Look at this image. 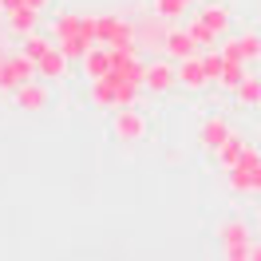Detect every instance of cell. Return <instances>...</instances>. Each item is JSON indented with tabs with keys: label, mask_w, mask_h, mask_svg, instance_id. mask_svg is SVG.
I'll return each mask as SVG.
<instances>
[{
	"label": "cell",
	"mask_w": 261,
	"mask_h": 261,
	"mask_svg": "<svg viewBox=\"0 0 261 261\" xmlns=\"http://www.w3.org/2000/svg\"><path fill=\"white\" fill-rule=\"evenodd\" d=\"M95 40L107 48H139L135 20H127L123 12H95Z\"/></svg>",
	"instance_id": "obj_1"
},
{
	"label": "cell",
	"mask_w": 261,
	"mask_h": 261,
	"mask_svg": "<svg viewBox=\"0 0 261 261\" xmlns=\"http://www.w3.org/2000/svg\"><path fill=\"white\" fill-rule=\"evenodd\" d=\"M226 182L233 194H261V150L245 147V154L226 170Z\"/></svg>",
	"instance_id": "obj_2"
},
{
	"label": "cell",
	"mask_w": 261,
	"mask_h": 261,
	"mask_svg": "<svg viewBox=\"0 0 261 261\" xmlns=\"http://www.w3.org/2000/svg\"><path fill=\"white\" fill-rule=\"evenodd\" d=\"M147 130H150V123H147V115L139 111V107H115V115H111V139H119V143H143L147 139Z\"/></svg>",
	"instance_id": "obj_3"
},
{
	"label": "cell",
	"mask_w": 261,
	"mask_h": 261,
	"mask_svg": "<svg viewBox=\"0 0 261 261\" xmlns=\"http://www.w3.org/2000/svg\"><path fill=\"white\" fill-rule=\"evenodd\" d=\"M28 80H36V60H28L24 51H4L0 56V91L4 95H12L16 87H24Z\"/></svg>",
	"instance_id": "obj_4"
},
{
	"label": "cell",
	"mask_w": 261,
	"mask_h": 261,
	"mask_svg": "<svg viewBox=\"0 0 261 261\" xmlns=\"http://www.w3.org/2000/svg\"><path fill=\"white\" fill-rule=\"evenodd\" d=\"M218 242H222V253L229 261H245L249 257V245H253V229L245 226L242 218H229L218 226Z\"/></svg>",
	"instance_id": "obj_5"
},
{
	"label": "cell",
	"mask_w": 261,
	"mask_h": 261,
	"mask_svg": "<svg viewBox=\"0 0 261 261\" xmlns=\"http://www.w3.org/2000/svg\"><path fill=\"white\" fill-rule=\"evenodd\" d=\"M178 87V64L159 51V60H147V75H143V91L150 95H166Z\"/></svg>",
	"instance_id": "obj_6"
},
{
	"label": "cell",
	"mask_w": 261,
	"mask_h": 261,
	"mask_svg": "<svg viewBox=\"0 0 261 261\" xmlns=\"http://www.w3.org/2000/svg\"><path fill=\"white\" fill-rule=\"evenodd\" d=\"M51 36H95V12H80V8H67L51 20Z\"/></svg>",
	"instance_id": "obj_7"
},
{
	"label": "cell",
	"mask_w": 261,
	"mask_h": 261,
	"mask_svg": "<svg viewBox=\"0 0 261 261\" xmlns=\"http://www.w3.org/2000/svg\"><path fill=\"white\" fill-rule=\"evenodd\" d=\"M12 99H16L20 111H32L36 115V111H44V107L51 103V87H48V80H40V75H36V80H28L24 87H16Z\"/></svg>",
	"instance_id": "obj_8"
},
{
	"label": "cell",
	"mask_w": 261,
	"mask_h": 261,
	"mask_svg": "<svg viewBox=\"0 0 261 261\" xmlns=\"http://www.w3.org/2000/svg\"><path fill=\"white\" fill-rule=\"evenodd\" d=\"M198 44H194V36L186 32V24H170L166 28V40H163V56H170L174 64L178 60H186V56H198Z\"/></svg>",
	"instance_id": "obj_9"
},
{
	"label": "cell",
	"mask_w": 261,
	"mask_h": 261,
	"mask_svg": "<svg viewBox=\"0 0 261 261\" xmlns=\"http://www.w3.org/2000/svg\"><path fill=\"white\" fill-rule=\"evenodd\" d=\"M4 16V28H8V36H28L40 28V8H32V4H16V8H8V12H0Z\"/></svg>",
	"instance_id": "obj_10"
},
{
	"label": "cell",
	"mask_w": 261,
	"mask_h": 261,
	"mask_svg": "<svg viewBox=\"0 0 261 261\" xmlns=\"http://www.w3.org/2000/svg\"><path fill=\"white\" fill-rule=\"evenodd\" d=\"M229 135H233V127H229L226 119H222V115H210V119H202V127H198V147L202 150H218Z\"/></svg>",
	"instance_id": "obj_11"
},
{
	"label": "cell",
	"mask_w": 261,
	"mask_h": 261,
	"mask_svg": "<svg viewBox=\"0 0 261 261\" xmlns=\"http://www.w3.org/2000/svg\"><path fill=\"white\" fill-rule=\"evenodd\" d=\"M166 20H159L154 12L150 16H143V20H135V36H139V48L147 44L150 51H163V40H166Z\"/></svg>",
	"instance_id": "obj_12"
},
{
	"label": "cell",
	"mask_w": 261,
	"mask_h": 261,
	"mask_svg": "<svg viewBox=\"0 0 261 261\" xmlns=\"http://www.w3.org/2000/svg\"><path fill=\"white\" fill-rule=\"evenodd\" d=\"M67 67H71V60H67L64 51H60L56 44H51V48L44 51L40 60H36V75H40V80H51V83H60V80H67Z\"/></svg>",
	"instance_id": "obj_13"
},
{
	"label": "cell",
	"mask_w": 261,
	"mask_h": 261,
	"mask_svg": "<svg viewBox=\"0 0 261 261\" xmlns=\"http://www.w3.org/2000/svg\"><path fill=\"white\" fill-rule=\"evenodd\" d=\"M178 87H186V91H202V87H210V75H206V67H202V51L178 60Z\"/></svg>",
	"instance_id": "obj_14"
},
{
	"label": "cell",
	"mask_w": 261,
	"mask_h": 261,
	"mask_svg": "<svg viewBox=\"0 0 261 261\" xmlns=\"http://www.w3.org/2000/svg\"><path fill=\"white\" fill-rule=\"evenodd\" d=\"M80 67H83V75H87V83L111 75V48H107V44H95V48L80 60Z\"/></svg>",
	"instance_id": "obj_15"
},
{
	"label": "cell",
	"mask_w": 261,
	"mask_h": 261,
	"mask_svg": "<svg viewBox=\"0 0 261 261\" xmlns=\"http://www.w3.org/2000/svg\"><path fill=\"white\" fill-rule=\"evenodd\" d=\"M198 16L210 24L218 36H229V24H233V16H229L226 0H202V8H198Z\"/></svg>",
	"instance_id": "obj_16"
},
{
	"label": "cell",
	"mask_w": 261,
	"mask_h": 261,
	"mask_svg": "<svg viewBox=\"0 0 261 261\" xmlns=\"http://www.w3.org/2000/svg\"><path fill=\"white\" fill-rule=\"evenodd\" d=\"M87 103H91L95 111H115V83H111V75L91 80V87H87Z\"/></svg>",
	"instance_id": "obj_17"
},
{
	"label": "cell",
	"mask_w": 261,
	"mask_h": 261,
	"mask_svg": "<svg viewBox=\"0 0 261 261\" xmlns=\"http://www.w3.org/2000/svg\"><path fill=\"white\" fill-rule=\"evenodd\" d=\"M95 44H99L95 36H60V40H56V48L64 51V56L71 60V64H80L83 56H87V51L95 48Z\"/></svg>",
	"instance_id": "obj_18"
},
{
	"label": "cell",
	"mask_w": 261,
	"mask_h": 261,
	"mask_svg": "<svg viewBox=\"0 0 261 261\" xmlns=\"http://www.w3.org/2000/svg\"><path fill=\"white\" fill-rule=\"evenodd\" d=\"M182 24H186V32L194 36V44H198V48H218V40H222V36L214 32L210 24H206V20L198 16V12H190V16L182 20Z\"/></svg>",
	"instance_id": "obj_19"
},
{
	"label": "cell",
	"mask_w": 261,
	"mask_h": 261,
	"mask_svg": "<svg viewBox=\"0 0 261 261\" xmlns=\"http://www.w3.org/2000/svg\"><path fill=\"white\" fill-rule=\"evenodd\" d=\"M150 12L166 24H182V20L190 16V4L186 0H150Z\"/></svg>",
	"instance_id": "obj_20"
},
{
	"label": "cell",
	"mask_w": 261,
	"mask_h": 261,
	"mask_svg": "<svg viewBox=\"0 0 261 261\" xmlns=\"http://www.w3.org/2000/svg\"><path fill=\"white\" fill-rule=\"evenodd\" d=\"M233 99H238V107H261V75H253V71H249V75L238 83Z\"/></svg>",
	"instance_id": "obj_21"
},
{
	"label": "cell",
	"mask_w": 261,
	"mask_h": 261,
	"mask_svg": "<svg viewBox=\"0 0 261 261\" xmlns=\"http://www.w3.org/2000/svg\"><path fill=\"white\" fill-rule=\"evenodd\" d=\"M245 147H249V143H245L242 135L233 130V135H229L226 143H222V147L214 150V154H218V163H222V170H229V166L238 163V159H242V154H245Z\"/></svg>",
	"instance_id": "obj_22"
},
{
	"label": "cell",
	"mask_w": 261,
	"mask_h": 261,
	"mask_svg": "<svg viewBox=\"0 0 261 261\" xmlns=\"http://www.w3.org/2000/svg\"><path fill=\"white\" fill-rule=\"evenodd\" d=\"M48 48H51V36H44L40 28H36V32H28V36H20V51H24L28 60H40Z\"/></svg>",
	"instance_id": "obj_23"
},
{
	"label": "cell",
	"mask_w": 261,
	"mask_h": 261,
	"mask_svg": "<svg viewBox=\"0 0 261 261\" xmlns=\"http://www.w3.org/2000/svg\"><path fill=\"white\" fill-rule=\"evenodd\" d=\"M249 75V64H233V60H226L222 64V75H218V87H226V91H238V83Z\"/></svg>",
	"instance_id": "obj_24"
},
{
	"label": "cell",
	"mask_w": 261,
	"mask_h": 261,
	"mask_svg": "<svg viewBox=\"0 0 261 261\" xmlns=\"http://www.w3.org/2000/svg\"><path fill=\"white\" fill-rule=\"evenodd\" d=\"M111 83H115V107H135L139 103L143 83H127V80H115V75H111Z\"/></svg>",
	"instance_id": "obj_25"
},
{
	"label": "cell",
	"mask_w": 261,
	"mask_h": 261,
	"mask_svg": "<svg viewBox=\"0 0 261 261\" xmlns=\"http://www.w3.org/2000/svg\"><path fill=\"white\" fill-rule=\"evenodd\" d=\"M218 51H222V60H233V64H245V51H242V36H222V40H218Z\"/></svg>",
	"instance_id": "obj_26"
},
{
	"label": "cell",
	"mask_w": 261,
	"mask_h": 261,
	"mask_svg": "<svg viewBox=\"0 0 261 261\" xmlns=\"http://www.w3.org/2000/svg\"><path fill=\"white\" fill-rule=\"evenodd\" d=\"M242 36V51H245V64H261V32H238Z\"/></svg>",
	"instance_id": "obj_27"
},
{
	"label": "cell",
	"mask_w": 261,
	"mask_h": 261,
	"mask_svg": "<svg viewBox=\"0 0 261 261\" xmlns=\"http://www.w3.org/2000/svg\"><path fill=\"white\" fill-rule=\"evenodd\" d=\"M24 4H32V8H40V12H48V8H51V0H24Z\"/></svg>",
	"instance_id": "obj_28"
},
{
	"label": "cell",
	"mask_w": 261,
	"mask_h": 261,
	"mask_svg": "<svg viewBox=\"0 0 261 261\" xmlns=\"http://www.w3.org/2000/svg\"><path fill=\"white\" fill-rule=\"evenodd\" d=\"M249 257H257V261H261V242H253V245H249Z\"/></svg>",
	"instance_id": "obj_29"
},
{
	"label": "cell",
	"mask_w": 261,
	"mask_h": 261,
	"mask_svg": "<svg viewBox=\"0 0 261 261\" xmlns=\"http://www.w3.org/2000/svg\"><path fill=\"white\" fill-rule=\"evenodd\" d=\"M4 36H8V28H4V24H0V56H4Z\"/></svg>",
	"instance_id": "obj_30"
}]
</instances>
